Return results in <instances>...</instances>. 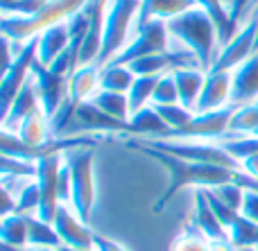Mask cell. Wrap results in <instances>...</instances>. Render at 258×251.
<instances>
[{
  "instance_id": "39",
  "label": "cell",
  "mask_w": 258,
  "mask_h": 251,
  "mask_svg": "<svg viewBox=\"0 0 258 251\" xmlns=\"http://www.w3.org/2000/svg\"><path fill=\"white\" fill-rule=\"evenodd\" d=\"M254 12H258V9H254ZM256 50H258V34H256Z\"/></svg>"
},
{
  "instance_id": "32",
  "label": "cell",
  "mask_w": 258,
  "mask_h": 251,
  "mask_svg": "<svg viewBox=\"0 0 258 251\" xmlns=\"http://www.w3.org/2000/svg\"><path fill=\"white\" fill-rule=\"evenodd\" d=\"M170 251H211V242L206 238H202L197 231H192L190 226H186V229L174 238Z\"/></svg>"
},
{
  "instance_id": "22",
  "label": "cell",
  "mask_w": 258,
  "mask_h": 251,
  "mask_svg": "<svg viewBox=\"0 0 258 251\" xmlns=\"http://www.w3.org/2000/svg\"><path fill=\"white\" fill-rule=\"evenodd\" d=\"M227 235H229V242L233 244L236 251L258 247V224H254L251 220H247L242 213H238V215L227 224Z\"/></svg>"
},
{
  "instance_id": "15",
  "label": "cell",
  "mask_w": 258,
  "mask_h": 251,
  "mask_svg": "<svg viewBox=\"0 0 258 251\" xmlns=\"http://www.w3.org/2000/svg\"><path fill=\"white\" fill-rule=\"evenodd\" d=\"M227 107H231V72H206V81L195 104V113H211Z\"/></svg>"
},
{
  "instance_id": "34",
  "label": "cell",
  "mask_w": 258,
  "mask_h": 251,
  "mask_svg": "<svg viewBox=\"0 0 258 251\" xmlns=\"http://www.w3.org/2000/svg\"><path fill=\"white\" fill-rule=\"evenodd\" d=\"M240 213L247 217V220H251L254 224H258V190L245 188V202H242Z\"/></svg>"
},
{
  "instance_id": "28",
  "label": "cell",
  "mask_w": 258,
  "mask_h": 251,
  "mask_svg": "<svg viewBox=\"0 0 258 251\" xmlns=\"http://www.w3.org/2000/svg\"><path fill=\"white\" fill-rule=\"evenodd\" d=\"M156 111H159L161 120L165 122V127L170 129V138H177L179 131H183L188 127V122L192 120V116H195V111H190V109L181 107V104H170V107H154ZM168 140V138H165Z\"/></svg>"
},
{
  "instance_id": "11",
  "label": "cell",
  "mask_w": 258,
  "mask_h": 251,
  "mask_svg": "<svg viewBox=\"0 0 258 251\" xmlns=\"http://www.w3.org/2000/svg\"><path fill=\"white\" fill-rule=\"evenodd\" d=\"M32 81H34L36 93H39L41 111H43V116L50 120V118L61 109V104L66 102L68 79L57 75V72H52L48 66H43L39 59H34V63H32Z\"/></svg>"
},
{
  "instance_id": "23",
  "label": "cell",
  "mask_w": 258,
  "mask_h": 251,
  "mask_svg": "<svg viewBox=\"0 0 258 251\" xmlns=\"http://www.w3.org/2000/svg\"><path fill=\"white\" fill-rule=\"evenodd\" d=\"M89 102H93L100 111L107 113L109 118H113V120H118V122H127L129 116H132V111H129V100L125 93H113V91L98 89Z\"/></svg>"
},
{
  "instance_id": "40",
  "label": "cell",
  "mask_w": 258,
  "mask_h": 251,
  "mask_svg": "<svg viewBox=\"0 0 258 251\" xmlns=\"http://www.w3.org/2000/svg\"><path fill=\"white\" fill-rule=\"evenodd\" d=\"M254 9H258V0H256V5H254Z\"/></svg>"
},
{
  "instance_id": "25",
  "label": "cell",
  "mask_w": 258,
  "mask_h": 251,
  "mask_svg": "<svg viewBox=\"0 0 258 251\" xmlns=\"http://www.w3.org/2000/svg\"><path fill=\"white\" fill-rule=\"evenodd\" d=\"M134 75L127 66H118V63H107V66L100 68V89L102 91H113V93H129L132 89Z\"/></svg>"
},
{
  "instance_id": "41",
  "label": "cell",
  "mask_w": 258,
  "mask_h": 251,
  "mask_svg": "<svg viewBox=\"0 0 258 251\" xmlns=\"http://www.w3.org/2000/svg\"><path fill=\"white\" fill-rule=\"evenodd\" d=\"M254 136H258V131H256V134H254Z\"/></svg>"
},
{
  "instance_id": "26",
  "label": "cell",
  "mask_w": 258,
  "mask_h": 251,
  "mask_svg": "<svg viewBox=\"0 0 258 251\" xmlns=\"http://www.w3.org/2000/svg\"><path fill=\"white\" fill-rule=\"evenodd\" d=\"M258 131V102L238 107L229 122V136H254Z\"/></svg>"
},
{
  "instance_id": "8",
  "label": "cell",
  "mask_w": 258,
  "mask_h": 251,
  "mask_svg": "<svg viewBox=\"0 0 258 251\" xmlns=\"http://www.w3.org/2000/svg\"><path fill=\"white\" fill-rule=\"evenodd\" d=\"M170 48H172V39H170V32H168V23L154 21V23H150V25L141 27V30L132 36V41L125 45V50H122L111 63L129 66V63L138 61V59H143V57L168 52Z\"/></svg>"
},
{
  "instance_id": "4",
  "label": "cell",
  "mask_w": 258,
  "mask_h": 251,
  "mask_svg": "<svg viewBox=\"0 0 258 251\" xmlns=\"http://www.w3.org/2000/svg\"><path fill=\"white\" fill-rule=\"evenodd\" d=\"M141 3L143 0H109L107 16H104L102 50H100V57L95 66L102 68L107 63H111L132 41Z\"/></svg>"
},
{
  "instance_id": "19",
  "label": "cell",
  "mask_w": 258,
  "mask_h": 251,
  "mask_svg": "<svg viewBox=\"0 0 258 251\" xmlns=\"http://www.w3.org/2000/svg\"><path fill=\"white\" fill-rule=\"evenodd\" d=\"M100 89V66L91 63V66H82L73 72V77L68 79V95L66 100L73 102L75 107L89 102L95 95V91Z\"/></svg>"
},
{
  "instance_id": "30",
  "label": "cell",
  "mask_w": 258,
  "mask_h": 251,
  "mask_svg": "<svg viewBox=\"0 0 258 251\" xmlns=\"http://www.w3.org/2000/svg\"><path fill=\"white\" fill-rule=\"evenodd\" d=\"M220 204H224L227 208L231 211H238L240 213L242 208V202H245V188H242L238 181H231V184H224V186H218V188H211L209 190Z\"/></svg>"
},
{
  "instance_id": "18",
  "label": "cell",
  "mask_w": 258,
  "mask_h": 251,
  "mask_svg": "<svg viewBox=\"0 0 258 251\" xmlns=\"http://www.w3.org/2000/svg\"><path fill=\"white\" fill-rule=\"evenodd\" d=\"M71 48V32H68V23H57V25L48 27L39 34V50H36V59L43 66H50L59 54H63Z\"/></svg>"
},
{
  "instance_id": "37",
  "label": "cell",
  "mask_w": 258,
  "mask_h": 251,
  "mask_svg": "<svg viewBox=\"0 0 258 251\" xmlns=\"http://www.w3.org/2000/svg\"><path fill=\"white\" fill-rule=\"evenodd\" d=\"M211 251H236L233 244L229 240H218V242H211Z\"/></svg>"
},
{
  "instance_id": "7",
  "label": "cell",
  "mask_w": 258,
  "mask_h": 251,
  "mask_svg": "<svg viewBox=\"0 0 258 251\" xmlns=\"http://www.w3.org/2000/svg\"><path fill=\"white\" fill-rule=\"evenodd\" d=\"M36 175L34 181L39 186L41 193V206H39V215L43 222H54V215L61 208V199H59V172L63 165V154H45V156L36 158Z\"/></svg>"
},
{
  "instance_id": "35",
  "label": "cell",
  "mask_w": 258,
  "mask_h": 251,
  "mask_svg": "<svg viewBox=\"0 0 258 251\" xmlns=\"http://www.w3.org/2000/svg\"><path fill=\"white\" fill-rule=\"evenodd\" d=\"M238 168L245 177H249L251 181H258V154H251V156H245L238 161Z\"/></svg>"
},
{
  "instance_id": "1",
  "label": "cell",
  "mask_w": 258,
  "mask_h": 251,
  "mask_svg": "<svg viewBox=\"0 0 258 251\" xmlns=\"http://www.w3.org/2000/svg\"><path fill=\"white\" fill-rule=\"evenodd\" d=\"M127 147L129 149H136V152L145 154L147 158L156 161L161 168L165 170L168 175V188L163 190L159 199L154 204V213H161V208H165L174 197H177L181 190L186 188H218V186L224 184H231L236 181V172L238 170H229V168H218V165H202V163H190V161H183V158L174 156L170 152H163V149L154 147V145L145 143V140H138V138H129L127 140Z\"/></svg>"
},
{
  "instance_id": "9",
  "label": "cell",
  "mask_w": 258,
  "mask_h": 251,
  "mask_svg": "<svg viewBox=\"0 0 258 251\" xmlns=\"http://www.w3.org/2000/svg\"><path fill=\"white\" fill-rule=\"evenodd\" d=\"M256 34H258V12H251L249 18H247L240 25V30L236 32V36L220 50V54L211 70L213 72H233L240 63H245L247 59L256 52Z\"/></svg>"
},
{
  "instance_id": "14",
  "label": "cell",
  "mask_w": 258,
  "mask_h": 251,
  "mask_svg": "<svg viewBox=\"0 0 258 251\" xmlns=\"http://www.w3.org/2000/svg\"><path fill=\"white\" fill-rule=\"evenodd\" d=\"M258 102V50L231 72V107Z\"/></svg>"
},
{
  "instance_id": "12",
  "label": "cell",
  "mask_w": 258,
  "mask_h": 251,
  "mask_svg": "<svg viewBox=\"0 0 258 251\" xmlns=\"http://www.w3.org/2000/svg\"><path fill=\"white\" fill-rule=\"evenodd\" d=\"M54 231H57L61 247L73 249V251H93L95 249V233L86 222L80 220L71 206H61L54 215L52 222Z\"/></svg>"
},
{
  "instance_id": "33",
  "label": "cell",
  "mask_w": 258,
  "mask_h": 251,
  "mask_svg": "<svg viewBox=\"0 0 258 251\" xmlns=\"http://www.w3.org/2000/svg\"><path fill=\"white\" fill-rule=\"evenodd\" d=\"M256 0H231V7H229V14H231L233 25L240 30V25L249 18V14L254 12Z\"/></svg>"
},
{
  "instance_id": "13",
  "label": "cell",
  "mask_w": 258,
  "mask_h": 251,
  "mask_svg": "<svg viewBox=\"0 0 258 251\" xmlns=\"http://www.w3.org/2000/svg\"><path fill=\"white\" fill-rule=\"evenodd\" d=\"M192 231L206 238L209 242H218V240H229L227 229L220 222V217L215 215L213 206H211V199L206 195L204 188L192 190V211H190V222H188Z\"/></svg>"
},
{
  "instance_id": "3",
  "label": "cell",
  "mask_w": 258,
  "mask_h": 251,
  "mask_svg": "<svg viewBox=\"0 0 258 251\" xmlns=\"http://www.w3.org/2000/svg\"><path fill=\"white\" fill-rule=\"evenodd\" d=\"M93 158L95 156L91 145H80V147H73L68 152H63V163H66L68 172H71V184H73L71 208L86 224L91 220V213L95 208V197H98Z\"/></svg>"
},
{
  "instance_id": "29",
  "label": "cell",
  "mask_w": 258,
  "mask_h": 251,
  "mask_svg": "<svg viewBox=\"0 0 258 251\" xmlns=\"http://www.w3.org/2000/svg\"><path fill=\"white\" fill-rule=\"evenodd\" d=\"M224 149L231 154L236 161L245 156H251V154H258V136H227V138L220 140Z\"/></svg>"
},
{
  "instance_id": "20",
  "label": "cell",
  "mask_w": 258,
  "mask_h": 251,
  "mask_svg": "<svg viewBox=\"0 0 258 251\" xmlns=\"http://www.w3.org/2000/svg\"><path fill=\"white\" fill-rule=\"evenodd\" d=\"M172 75H174V81H177L179 104L195 111V104L200 100L204 81H206V70H202V68H186V70H177Z\"/></svg>"
},
{
  "instance_id": "5",
  "label": "cell",
  "mask_w": 258,
  "mask_h": 251,
  "mask_svg": "<svg viewBox=\"0 0 258 251\" xmlns=\"http://www.w3.org/2000/svg\"><path fill=\"white\" fill-rule=\"evenodd\" d=\"M86 0H50L48 7L41 14L32 18H21V16H3V36L9 41H16V43H27V41L36 39L43 30L63 23L77 14L80 9H84Z\"/></svg>"
},
{
  "instance_id": "2",
  "label": "cell",
  "mask_w": 258,
  "mask_h": 251,
  "mask_svg": "<svg viewBox=\"0 0 258 251\" xmlns=\"http://www.w3.org/2000/svg\"><path fill=\"white\" fill-rule=\"evenodd\" d=\"M168 32L172 45L192 52L200 61L202 70L209 72L220 54V32L215 21L202 7H192L188 12L168 21Z\"/></svg>"
},
{
  "instance_id": "21",
  "label": "cell",
  "mask_w": 258,
  "mask_h": 251,
  "mask_svg": "<svg viewBox=\"0 0 258 251\" xmlns=\"http://www.w3.org/2000/svg\"><path fill=\"white\" fill-rule=\"evenodd\" d=\"M27 235H30V224H27V215H5L0 220V247L5 249H25L27 247Z\"/></svg>"
},
{
  "instance_id": "38",
  "label": "cell",
  "mask_w": 258,
  "mask_h": 251,
  "mask_svg": "<svg viewBox=\"0 0 258 251\" xmlns=\"http://www.w3.org/2000/svg\"><path fill=\"white\" fill-rule=\"evenodd\" d=\"M3 251H61V249H32V247H25V249H5Z\"/></svg>"
},
{
  "instance_id": "27",
  "label": "cell",
  "mask_w": 258,
  "mask_h": 251,
  "mask_svg": "<svg viewBox=\"0 0 258 251\" xmlns=\"http://www.w3.org/2000/svg\"><path fill=\"white\" fill-rule=\"evenodd\" d=\"M156 81L159 77H136L127 93V100H129V111L136 113L141 109L150 107L152 104V95H154V89H156Z\"/></svg>"
},
{
  "instance_id": "10",
  "label": "cell",
  "mask_w": 258,
  "mask_h": 251,
  "mask_svg": "<svg viewBox=\"0 0 258 251\" xmlns=\"http://www.w3.org/2000/svg\"><path fill=\"white\" fill-rule=\"evenodd\" d=\"M36 50H39V36L27 41L25 48L18 52L16 59H14V63L3 72V79H0V104H3V116L9 111V107H12V102L16 100V95L21 93L25 81L30 79L32 63H34V59H36Z\"/></svg>"
},
{
  "instance_id": "17",
  "label": "cell",
  "mask_w": 258,
  "mask_h": 251,
  "mask_svg": "<svg viewBox=\"0 0 258 251\" xmlns=\"http://www.w3.org/2000/svg\"><path fill=\"white\" fill-rule=\"evenodd\" d=\"M197 7L195 0H143L141 9H138V18H136V27H134V34H136L141 27L150 25L154 21H165L179 16V14L188 12V9Z\"/></svg>"
},
{
  "instance_id": "36",
  "label": "cell",
  "mask_w": 258,
  "mask_h": 251,
  "mask_svg": "<svg viewBox=\"0 0 258 251\" xmlns=\"http://www.w3.org/2000/svg\"><path fill=\"white\" fill-rule=\"evenodd\" d=\"M95 251H129V249L122 247V244L116 242V240L104 238V235L95 233Z\"/></svg>"
},
{
  "instance_id": "16",
  "label": "cell",
  "mask_w": 258,
  "mask_h": 251,
  "mask_svg": "<svg viewBox=\"0 0 258 251\" xmlns=\"http://www.w3.org/2000/svg\"><path fill=\"white\" fill-rule=\"evenodd\" d=\"M39 111H41L39 93H36V86H34L32 75H30V79L25 81V86L21 89V93H18L16 100L12 102L9 111L3 116V129L5 131H16L27 118L34 116V113H39Z\"/></svg>"
},
{
  "instance_id": "24",
  "label": "cell",
  "mask_w": 258,
  "mask_h": 251,
  "mask_svg": "<svg viewBox=\"0 0 258 251\" xmlns=\"http://www.w3.org/2000/svg\"><path fill=\"white\" fill-rule=\"evenodd\" d=\"M27 224H30V235H27V247L32 249H61V240H59L57 231L50 222H43L36 215H27Z\"/></svg>"
},
{
  "instance_id": "6",
  "label": "cell",
  "mask_w": 258,
  "mask_h": 251,
  "mask_svg": "<svg viewBox=\"0 0 258 251\" xmlns=\"http://www.w3.org/2000/svg\"><path fill=\"white\" fill-rule=\"evenodd\" d=\"M145 143L154 145V147L170 152L174 156L183 158L190 163H202V165H218V168H229V170H240L238 161L222 147L220 143H211V140H145Z\"/></svg>"
},
{
  "instance_id": "31",
  "label": "cell",
  "mask_w": 258,
  "mask_h": 251,
  "mask_svg": "<svg viewBox=\"0 0 258 251\" xmlns=\"http://www.w3.org/2000/svg\"><path fill=\"white\" fill-rule=\"evenodd\" d=\"M170 104H179V91L174 75H163L156 81L154 95H152V107H170Z\"/></svg>"
}]
</instances>
